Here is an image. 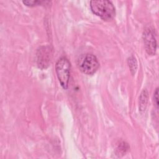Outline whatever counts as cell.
Returning <instances> with one entry per match:
<instances>
[{
    "label": "cell",
    "instance_id": "obj_1",
    "mask_svg": "<svg viewBox=\"0 0 159 159\" xmlns=\"http://www.w3.org/2000/svg\"><path fill=\"white\" fill-rule=\"evenodd\" d=\"M90 7L92 12L104 20H111L115 16V7L110 1H91Z\"/></svg>",
    "mask_w": 159,
    "mask_h": 159
},
{
    "label": "cell",
    "instance_id": "obj_2",
    "mask_svg": "<svg viewBox=\"0 0 159 159\" xmlns=\"http://www.w3.org/2000/svg\"><path fill=\"white\" fill-rule=\"evenodd\" d=\"M70 63L65 57L60 58L56 63L55 70L61 86L65 89L68 87L70 75Z\"/></svg>",
    "mask_w": 159,
    "mask_h": 159
},
{
    "label": "cell",
    "instance_id": "obj_3",
    "mask_svg": "<svg viewBox=\"0 0 159 159\" xmlns=\"http://www.w3.org/2000/svg\"><path fill=\"white\" fill-rule=\"evenodd\" d=\"M79 66L80 70L84 74L93 75L99 68V63L95 55L86 54L81 61Z\"/></svg>",
    "mask_w": 159,
    "mask_h": 159
},
{
    "label": "cell",
    "instance_id": "obj_4",
    "mask_svg": "<svg viewBox=\"0 0 159 159\" xmlns=\"http://www.w3.org/2000/svg\"><path fill=\"white\" fill-rule=\"evenodd\" d=\"M52 57V49L49 45L42 46L37 52V61L38 66L41 69L47 68Z\"/></svg>",
    "mask_w": 159,
    "mask_h": 159
},
{
    "label": "cell",
    "instance_id": "obj_5",
    "mask_svg": "<svg viewBox=\"0 0 159 159\" xmlns=\"http://www.w3.org/2000/svg\"><path fill=\"white\" fill-rule=\"evenodd\" d=\"M143 39L147 53L151 55H155L157 50V41L153 29H146L143 34Z\"/></svg>",
    "mask_w": 159,
    "mask_h": 159
},
{
    "label": "cell",
    "instance_id": "obj_6",
    "mask_svg": "<svg viewBox=\"0 0 159 159\" xmlns=\"http://www.w3.org/2000/svg\"><path fill=\"white\" fill-rule=\"evenodd\" d=\"M147 99H148V93L147 90L144 89L142 91L140 96V99H139V102H140L139 109L141 112L144 111L146 108Z\"/></svg>",
    "mask_w": 159,
    "mask_h": 159
},
{
    "label": "cell",
    "instance_id": "obj_7",
    "mask_svg": "<svg viewBox=\"0 0 159 159\" xmlns=\"http://www.w3.org/2000/svg\"><path fill=\"white\" fill-rule=\"evenodd\" d=\"M128 63H129V66L130 69L131 73L134 75L135 73V71H136L137 67V63L135 58L133 56L130 57L128 60Z\"/></svg>",
    "mask_w": 159,
    "mask_h": 159
},
{
    "label": "cell",
    "instance_id": "obj_8",
    "mask_svg": "<svg viewBox=\"0 0 159 159\" xmlns=\"http://www.w3.org/2000/svg\"><path fill=\"white\" fill-rule=\"evenodd\" d=\"M22 2L27 6H35L41 4L42 3L44 2L43 1H23Z\"/></svg>",
    "mask_w": 159,
    "mask_h": 159
},
{
    "label": "cell",
    "instance_id": "obj_9",
    "mask_svg": "<svg viewBox=\"0 0 159 159\" xmlns=\"http://www.w3.org/2000/svg\"><path fill=\"white\" fill-rule=\"evenodd\" d=\"M153 99H154V103L158 109V88H157L153 95Z\"/></svg>",
    "mask_w": 159,
    "mask_h": 159
}]
</instances>
